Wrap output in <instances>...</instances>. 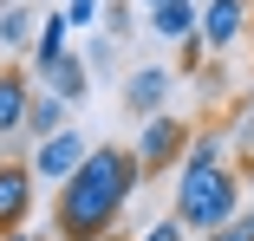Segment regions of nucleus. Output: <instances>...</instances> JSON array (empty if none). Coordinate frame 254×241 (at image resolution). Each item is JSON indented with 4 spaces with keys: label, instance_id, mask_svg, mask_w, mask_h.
Returning a JSON list of instances; mask_svg holds the SVG:
<instances>
[{
    "label": "nucleus",
    "instance_id": "23",
    "mask_svg": "<svg viewBox=\"0 0 254 241\" xmlns=\"http://www.w3.org/2000/svg\"><path fill=\"white\" fill-rule=\"evenodd\" d=\"M248 33H254V13H248Z\"/></svg>",
    "mask_w": 254,
    "mask_h": 241
},
{
    "label": "nucleus",
    "instance_id": "11",
    "mask_svg": "<svg viewBox=\"0 0 254 241\" xmlns=\"http://www.w3.org/2000/svg\"><path fill=\"white\" fill-rule=\"evenodd\" d=\"M65 53H72V26H65L59 13H46V20H39V46H33V72L46 78V72H53Z\"/></svg>",
    "mask_w": 254,
    "mask_h": 241
},
{
    "label": "nucleus",
    "instance_id": "4",
    "mask_svg": "<svg viewBox=\"0 0 254 241\" xmlns=\"http://www.w3.org/2000/svg\"><path fill=\"white\" fill-rule=\"evenodd\" d=\"M85 157H91V143L65 124L59 137H46V143H33V176L39 182H53V189H65L78 170H85Z\"/></svg>",
    "mask_w": 254,
    "mask_h": 241
},
{
    "label": "nucleus",
    "instance_id": "22",
    "mask_svg": "<svg viewBox=\"0 0 254 241\" xmlns=\"http://www.w3.org/2000/svg\"><path fill=\"white\" fill-rule=\"evenodd\" d=\"M0 7H20V0H0Z\"/></svg>",
    "mask_w": 254,
    "mask_h": 241
},
{
    "label": "nucleus",
    "instance_id": "16",
    "mask_svg": "<svg viewBox=\"0 0 254 241\" xmlns=\"http://www.w3.org/2000/svg\"><path fill=\"white\" fill-rule=\"evenodd\" d=\"M143 241H189V228L170 215V222H150V228H143Z\"/></svg>",
    "mask_w": 254,
    "mask_h": 241
},
{
    "label": "nucleus",
    "instance_id": "3",
    "mask_svg": "<svg viewBox=\"0 0 254 241\" xmlns=\"http://www.w3.org/2000/svg\"><path fill=\"white\" fill-rule=\"evenodd\" d=\"M189 137L195 130H183V118H143V137L130 143L137 150V170L143 176H163V170H183V157H189Z\"/></svg>",
    "mask_w": 254,
    "mask_h": 241
},
{
    "label": "nucleus",
    "instance_id": "1",
    "mask_svg": "<svg viewBox=\"0 0 254 241\" xmlns=\"http://www.w3.org/2000/svg\"><path fill=\"white\" fill-rule=\"evenodd\" d=\"M137 182H143L137 150H124V143H91L85 170L59 189V202H53L59 241H111V222L124 215Z\"/></svg>",
    "mask_w": 254,
    "mask_h": 241
},
{
    "label": "nucleus",
    "instance_id": "12",
    "mask_svg": "<svg viewBox=\"0 0 254 241\" xmlns=\"http://www.w3.org/2000/svg\"><path fill=\"white\" fill-rule=\"evenodd\" d=\"M65 98H59V91H39V98H33V111H26V137L33 143H46V137H59L65 130Z\"/></svg>",
    "mask_w": 254,
    "mask_h": 241
},
{
    "label": "nucleus",
    "instance_id": "6",
    "mask_svg": "<svg viewBox=\"0 0 254 241\" xmlns=\"http://www.w3.org/2000/svg\"><path fill=\"white\" fill-rule=\"evenodd\" d=\"M33 163H7L0 170V235H20L33 222Z\"/></svg>",
    "mask_w": 254,
    "mask_h": 241
},
{
    "label": "nucleus",
    "instance_id": "21",
    "mask_svg": "<svg viewBox=\"0 0 254 241\" xmlns=\"http://www.w3.org/2000/svg\"><path fill=\"white\" fill-rule=\"evenodd\" d=\"M137 7H163V0H137Z\"/></svg>",
    "mask_w": 254,
    "mask_h": 241
},
{
    "label": "nucleus",
    "instance_id": "14",
    "mask_svg": "<svg viewBox=\"0 0 254 241\" xmlns=\"http://www.w3.org/2000/svg\"><path fill=\"white\" fill-rule=\"evenodd\" d=\"M59 20H65L72 33H85V26H98V20H105V0H65V7H59Z\"/></svg>",
    "mask_w": 254,
    "mask_h": 241
},
{
    "label": "nucleus",
    "instance_id": "7",
    "mask_svg": "<svg viewBox=\"0 0 254 241\" xmlns=\"http://www.w3.org/2000/svg\"><path fill=\"white\" fill-rule=\"evenodd\" d=\"M170 65H137L130 78H124V105L137 111V118H163V105H170Z\"/></svg>",
    "mask_w": 254,
    "mask_h": 241
},
{
    "label": "nucleus",
    "instance_id": "19",
    "mask_svg": "<svg viewBox=\"0 0 254 241\" xmlns=\"http://www.w3.org/2000/svg\"><path fill=\"white\" fill-rule=\"evenodd\" d=\"M0 241H53V235H39V228H20V235H0Z\"/></svg>",
    "mask_w": 254,
    "mask_h": 241
},
{
    "label": "nucleus",
    "instance_id": "2",
    "mask_svg": "<svg viewBox=\"0 0 254 241\" xmlns=\"http://www.w3.org/2000/svg\"><path fill=\"white\" fill-rule=\"evenodd\" d=\"M235 215H241V176L228 163H183V176H176V222L209 241Z\"/></svg>",
    "mask_w": 254,
    "mask_h": 241
},
{
    "label": "nucleus",
    "instance_id": "5",
    "mask_svg": "<svg viewBox=\"0 0 254 241\" xmlns=\"http://www.w3.org/2000/svg\"><path fill=\"white\" fill-rule=\"evenodd\" d=\"M248 0H202V26H195V39L209 46V53H228V46L248 33Z\"/></svg>",
    "mask_w": 254,
    "mask_h": 241
},
{
    "label": "nucleus",
    "instance_id": "20",
    "mask_svg": "<svg viewBox=\"0 0 254 241\" xmlns=\"http://www.w3.org/2000/svg\"><path fill=\"white\" fill-rule=\"evenodd\" d=\"M0 170H7V143H0Z\"/></svg>",
    "mask_w": 254,
    "mask_h": 241
},
{
    "label": "nucleus",
    "instance_id": "17",
    "mask_svg": "<svg viewBox=\"0 0 254 241\" xmlns=\"http://www.w3.org/2000/svg\"><path fill=\"white\" fill-rule=\"evenodd\" d=\"M235 143H241V157L254 163V111H241V118H235Z\"/></svg>",
    "mask_w": 254,
    "mask_h": 241
},
{
    "label": "nucleus",
    "instance_id": "18",
    "mask_svg": "<svg viewBox=\"0 0 254 241\" xmlns=\"http://www.w3.org/2000/svg\"><path fill=\"white\" fill-rule=\"evenodd\" d=\"M105 20H111V39H118V33H130V7H124V0H111Z\"/></svg>",
    "mask_w": 254,
    "mask_h": 241
},
{
    "label": "nucleus",
    "instance_id": "15",
    "mask_svg": "<svg viewBox=\"0 0 254 241\" xmlns=\"http://www.w3.org/2000/svg\"><path fill=\"white\" fill-rule=\"evenodd\" d=\"M209 241H254V209H241L235 222H222V228H215Z\"/></svg>",
    "mask_w": 254,
    "mask_h": 241
},
{
    "label": "nucleus",
    "instance_id": "13",
    "mask_svg": "<svg viewBox=\"0 0 254 241\" xmlns=\"http://www.w3.org/2000/svg\"><path fill=\"white\" fill-rule=\"evenodd\" d=\"M46 91H59L65 105H78L85 91H91V78H85V59H78V53H65L53 72H46Z\"/></svg>",
    "mask_w": 254,
    "mask_h": 241
},
{
    "label": "nucleus",
    "instance_id": "24",
    "mask_svg": "<svg viewBox=\"0 0 254 241\" xmlns=\"http://www.w3.org/2000/svg\"><path fill=\"white\" fill-rule=\"evenodd\" d=\"M195 241H202V235H195Z\"/></svg>",
    "mask_w": 254,
    "mask_h": 241
},
{
    "label": "nucleus",
    "instance_id": "9",
    "mask_svg": "<svg viewBox=\"0 0 254 241\" xmlns=\"http://www.w3.org/2000/svg\"><path fill=\"white\" fill-rule=\"evenodd\" d=\"M195 26H202V0H163V7H150V33L163 46L195 39Z\"/></svg>",
    "mask_w": 254,
    "mask_h": 241
},
{
    "label": "nucleus",
    "instance_id": "8",
    "mask_svg": "<svg viewBox=\"0 0 254 241\" xmlns=\"http://www.w3.org/2000/svg\"><path fill=\"white\" fill-rule=\"evenodd\" d=\"M26 111H33V85H26L20 65H7L0 72V143H13L26 130Z\"/></svg>",
    "mask_w": 254,
    "mask_h": 241
},
{
    "label": "nucleus",
    "instance_id": "10",
    "mask_svg": "<svg viewBox=\"0 0 254 241\" xmlns=\"http://www.w3.org/2000/svg\"><path fill=\"white\" fill-rule=\"evenodd\" d=\"M39 20L46 13H33L26 0L20 7H0V53H33L39 46Z\"/></svg>",
    "mask_w": 254,
    "mask_h": 241
}]
</instances>
